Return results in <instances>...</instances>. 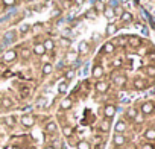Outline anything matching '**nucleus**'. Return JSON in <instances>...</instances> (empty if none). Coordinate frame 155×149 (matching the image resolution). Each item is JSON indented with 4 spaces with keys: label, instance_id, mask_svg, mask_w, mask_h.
<instances>
[{
    "label": "nucleus",
    "instance_id": "obj_7",
    "mask_svg": "<svg viewBox=\"0 0 155 149\" xmlns=\"http://www.w3.org/2000/svg\"><path fill=\"white\" fill-rule=\"evenodd\" d=\"M34 53H35V55H38V56H43V55L46 53V49H44L43 43H38V44H35V46H34Z\"/></svg>",
    "mask_w": 155,
    "mask_h": 149
},
{
    "label": "nucleus",
    "instance_id": "obj_20",
    "mask_svg": "<svg viewBox=\"0 0 155 149\" xmlns=\"http://www.w3.org/2000/svg\"><path fill=\"white\" fill-rule=\"evenodd\" d=\"M56 128H58V126H56L55 122H49V123L46 125V131H47V132H55Z\"/></svg>",
    "mask_w": 155,
    "mask_h": 149
},
{
    "label": "nucleus",
    "instance_id": "obj_30",
    "mask_svg": "<svg viewBox=\"0 0 155 149\" xmlns=\"http://www.w3.org/2000/svg\"><path fill=\"white\" fill-rule=\"evenodd\" d=\"M21 56H23V58H29V56H31V50L26 49V47H23V49H21Z\"/></svg>",
    "mask_w": 155,
    "mask_h": 149
},
{
    "label": "nucleus",
    "instance_id": "obj_9",
    "mask_svg": "<svg viewBox=\"0 0 155 149\" xmlns=\"http://www.w3.org/2000/svg\"><path fill=\"white\" fill-rule=\"evenodd\" d=\"M125 82H126V78L123 76V74H116V76H114V84L116 85H125Z\"/></svg>",
    "mask_w": 155,
    "mask_h": 149
},
{
    "label": "nucleus",
    "instance_id": "obj_29",
    "mask_svg": "<svg viewBox=\"0 0 155 149\" xmlns=\"http://www.w3.org/2000/svg\"><path fill=\"white\" fill-rule=\"evenodd\" d=\"M74 78V70H67L65 71V79H73Z\"/></svg>",
    "mask_w": 155,
    "mask_h": 149
},
{
    "label": "nucleus",
    "instance_id": "obj_22",
    "mask_svg": "<svg viewBox=\"0 0 155 149\" xmlns=\"http://www.w3.org/2000/svg\"><path fill=\"white\" fill-rule=\"evenodd\" d=\"M144 137H146L147 140H155V129H147V131L144 132Z\"/></svg>",
    "mask_w": 155,
    "mask_h": 149
},
{
    "label": "nucleus",
    "instance_id": "obj_2",
    "mask_svg": "<svg viewBox=\"0 0 155 149\" xmlns=\"http://www.w3.org/2000/svg\"><path fill=\"white\" fill-rule=\"evenodd\" d=\"M15 59H17V52H15L14 49L5 52V55H3V61H5V62H14Z\"/></svg>",
    "mask_w": 155,
    "mask_h": 149
},
{
    "label": "nucleus",
    "instance_id": "obj_16",
    "mask_svg": "<svg viewBox=\"0 0 155 149\" xmlns=\"http://www.w3.org/2000/svg\"><path fill=\"white\" fill-rule=\"evenodd\" d=\"M114 49H116L114 43H105V46H104V52L105 53H113Z\"/></svg>",
    "mask_w": 155,
    "mask_h": 149
},
{
    "label": "nucleus",
    "instance_id": "obj_40",
    "mask_svg": "<svg viewBox=\"0 0 155 149\" xmlns=\"http://www.w3.org/2000/svg\"><path fill=\"white\" fill-rule=\"evenodd\" d=\"M84 2H85V0H74V3H76V5H82Z\"/></svg>",
    "mask_w": 155,
    "mask_h": 149
},
{
    "label": "nucleus",
    "instance_id": "obj_10",
    "mask_svg": "<svg viewBox=\"0 0 155 149\" xmlns=\"http://www.w3.org/2000/svg\"><path fill=\"white\" fill-rule=\"evenodd\" d=\"M114 129H116V134H122V132H123V131L126 129V123L120 120V122H117V123H116Z\"/></svg>",
    "mask_w": 155,
    "mask_h": 149
},
{
    "label": "nucleus",
    "instance_id": "obj_36",
    "mask_svg": "<svg viewBox=\"0 0 155 149\" xmlns=\"http://www.w3.org/2000/svg\"><path fill=\"white\" fill-rule=\"evenodd\" d=\"M14 37H15V35H14V32H8V34H6V37H5V40H9V38H11V40H14Z\"/></svg>",
    "mask_w": 155,
    "mask_h": 149
},
{
    "label": "nucleus",
    "instance_id": "obj_26",
    "mask_svg": "<svg viewBox=\"0 0 155 149\" xmlns=\"http://www.w3.org/2000/svg\"><path fill=\"white\" fill-rule=\"evenodd\" d=\"M116 31H117V26H116V25H113V23H111V25H108L107 32H108L110 35H111V34H116Z\"/></svg>",
    "mask_w": 155,
    "mask_h": 149
},
{
    "label": "nucleus",
    "instance_id": "obj_12",
    "mask_svg": "<svg viewBox=\"0 0 155 149\" xmlns=\"http://www.w3.org/2000/svg\"><path fill=\"white\" fill-rule=\"evenodd\" d=\"M88 50H90V46H88V43H85V41L79 43V53L85 55V53H88Z\"/></svg>",
    "mask_w": 155,
    "mask_h": 149
},
{
    "label": "nucleus",
    "instance_id": "obj_42",
    "mask_svg": "<svg viewBox=\"0 0 155 149\" xmlns=\"http://www.w3.org/2000/svg\"><path fill=\"white\" fill-rule=\"evenodd\" d=\"M44 149H55V146H46Z\"/></svg>",
    "mask_w": 155,
    "mask_h": 149
},
{
    "label": "nucleus",
    "instance_id": "obj_13",
    "mask_svg": "<svg viewBox=\"0 0 155 149\" xmlns=\"http://www.w3.org/2000/svg\"><path fill=\"white\" fill-rule=\"evenodd\" d=\"M52 71H53V65L49 64V62H46V64L43 65V74H44V76H47V74H50Z\"/></svg>",
    "mask_w": 155,
    "mask_h": 149
},
{
    "label": "nucleus",
    "instance_id": "obj_31",
    "mask_svg": "<svg viewBox=\"0 0 155 149\" xmlns=\"http://www.w3.org/2000/svg\"><path fill=\"white\" fill-rule=\"evenodd\" d=\"M147 74L149 76H155V65H149L147 67Z\"/></svg>",
    "mask_w": 155,
    "mask_h": 149
},
{
    "label": "nucleus",
    "instance_id": "obj_37",
    "mask_svg": "<svg viewBox=\"0 0 155 149\" xmlns=\"http://www.w3.org/2000/svg\"><path fill=\"white\" fill-rule=\"evenodd\" d=\"M61 43H62V46H68V44H70V41H68L67 38H62V40H61Z\"/></svg>",
    "mask_w": 155,
    "mask_h": 149
},
{
    "label": "nucleus",
    "instance_id": "obj_4",
    "mask_svg": "<svg viewBox=\"0 0 155 149\" xmlns=\"http://www.w3.org/2000/svg\"><path fill=\"white\" fill-rule=\"evenodd\" d=\"M153 110H155V107H153L152 102H144V104L141 105V113H143V114H150Z\"/></svg>",
    "mask_w": 155,
    "mask_h": 149
},
{
    "label": "nucleus",
    "instance_id": "obj_18",
    "mask_svg": "<svg viewBox=\"0 0 155 149\" xmlns=\"http://www.w3.org/2000/svg\"><path fill=\"white\" fill-rule=\"evenodd\" d=\"M129 44H131L132 47H138V46L141 44V40L137 38V37H131V38H129Z\"/></svg>",
    "mask_w": 155,
    "mask_h": 149
},
{
    "label": "nucleus",
    "instance_id": "obj_17",
    "mask_svg": "<svg viewBox=\"0 0 155 149\" xmlns=\"http://www.w3.org/2000/svg\"><path fill=\"white\" fill-rule=\"evenodd\" d=\"M71 105H73L71 99H64L61 102V110H68V108H71Z\"/></svg>",
    "mask_w": 155,
    "mask_h": 149
},
{
    "label": "nucleus",
    "instance_id": "obj_8",
    "mask_svg": "<svg viewBox=\"0 0 155 149\" xmlns=\"http://www.w3.org/2000/svg\"><path fill=\"white\" fill-rule=\"evenodd\" d=\"M96 91H97V93H105V91H108V84L104 82V81L96 82Z\"/></svg>",
    "mask_w": 155,
    "mask_h": 149
},
{
    "label": "nucleus",
    "instance_id": "obj_32",
    "mask_svg": "<svg viewBox=\"0 0 155 149\" xmlns=\"http://www.w3.org/2000/svg\"><path fill=\"white\" fill-rule=\"evenodd\" d=\"M15 2H17V0H3L5 6H14V5H15Z\"/></svg>",
    "mask_w": 155,
    "mask_h": 149
},
{
    "label": "nucleus",
    "instance_id": "obj_14",
    "mask_svg": "<svg viewBox=\"0 0 155 149\" xmlns=\"http://www.w3.org/2000/svg\"><path fill=\"white\" fill-rule=\"evenodd\" d=\"M104 15H105L107 18H113V17H114V8H113V6H107V8L104 9Z\"/></svg>",
    "mask_w": 155,
    "mask_h": 149
},
{
    "label": "nucleus",
    "instance_id": "obj_1",
    "mask_svg": "<svg viewBox=\"0 0 155 149\" xmlns=\"http://www.w3.org/2000/svg\"><path fill=\"white\" fill-rule=\"evenodd\" d=\"M34 123H35V119H34L32 114H25V116H21V125H23V126L31 128V126H34Z\"/></svg>",
    "mask_w": 155,
    "mask_h": 149
},
{
    "label": "nucleus",
    "instance_id": "obj_41",
    "mask_svg": "<svg viewBox=\"0 0 155 149\" xmlns=\"http://www.w3.org/2000/svg\"><path fill=\"white\" fill-rule=\"evenodd\" d=\"M26 29H28V25H23L21 26V32H26Z\"/></svg>",
    "mask_w": 155,
    "mask_h": 149
},
{
    "label": "nucleus",
    "instance_id": "obj_35",
    "mask_svg": "<svg viewBox=\"0 0 155 149\" xmlns=\"http://www.w3.org/2000/svg\"><path fill=\"white\" fill-rule=\"evenodd\" d=\"M116 14H117V15H122V14H123V9L119 8V6H116V8H114V15H116Z\"/></svg>",
    "mask_w": 155,
    "mask_h": 149
},
{
    "label": "nucleus",
    "instance_id": "obj_11",
    "mask_svg": "<svg viewBox=\"0 0 155 149\" xmlns=\"http://www.w3.org/2000/svg\"><path fill=\"white\" fill-rule=\"evenodd\" d=\"M76 149H91V146L87 140H79L76 143Z\"/></svg>",
    "mask_w": 155,
    "mask_h": 149
},
{
    "label": "nucleus",
    "instance_id": "obj_38",
    "mask_svg": "<svg viewBox=\"0 0 155 149\" xmlns=\"http://www.w3.org/2000/svg\"><path fill=\"white\" fill-rule=\"evenodd\" d=\"M141 149H153V146L152 144H149V143H146V144H143V147Z\"/></svg>",
    "mask_w": 155,
    "mask_h": 149
},
{
    "label": "nucleus",
    "instance_id": "obj_28",
    "mask_svg": "<svg viewBox=\"0 0 155 149\" xmlns=\"http://www.w3.org/2000/svg\"><path fill=\"white\" fill-rule=\"evenodd\" d=\"M101 129H102V131H108V129H110V122H108V120H104V122L101 123Z\"/></svg>",
    "mask_w": 155,
    "mask_h": 149
},
{
    "label": "nucleus",
    "instance_id": "obj_15",
    "mask_svg": "<svg viewBox=\"0 0 155 149\" xmlns=\"http://www.w3.org/2000/svg\"><path fill=\"white\" fill-rule=\"evenodd\" d=\"M43 46H44L46 52H47V50H53V49H55V43H53V40H46V41L43 43Z\"/></svg>",
    "mask_w": 155,
    "mask_h": 149
},
{
    "label": "nucleus",
    "instance_id": "obj_19",
    "mask_svg": "<svg viewBox=\"0 0 155 149\" xmlns=\"http://www.w3.org/2000/svg\"><path fill=\"white\" fill-rule=\"evenodd\" d=\"M2 105H3L5 108H11V107L14 105V102H12V99H9V98H3V99H2Z\"/></svg>",
    "mask_w": 155,
    "mask_h": 149
},
{
    "label": "nucleus",
    "instance_id": "obj_27",
    "mask_svg": "<svg viewBox=\"0 0 155 149\" xmlns=\"http://www.w3.org/2000/svg\"><path fill=\"white\" fill-rule=\"evenodd\" d=\"M58 91H59V93H65V91H67V82H61V84L58 85Z\"/></svg>",
    "mask_w": 155,
    "mask_h": 149
},
{
    "label": "nucleus",
    "instance_id": "obj_25",
    "mask_svg": "<svg viewBox=\"0 0 155 149\" xmlns=\"http://www.w3.org/2000/svg\"><path fill=\"white\" fill-rule=\"evenodd\" d=\"M126 116H128L129 119H135V117H137V111H135L134 108H129V110L126 111Z\"/></svg>",
    "mask_w": 155,
    "mask_h": 149
},
{
    "label": "nucleus",
    "instance_id": "obj_24",
    "mask_svg": "<svg viewBox=\"0 0 155 149\" xmlns=\"http://www.w3.org/2000/svg\"><path fill=\"white\" fill-rule=\"evenodd\" d=\"M62 132H64L65 137H70V135L73 134V128H71V126H64V128H62Z\"/></svg>",
    "mask_w": 155,
    "mask_h": 149
},
{
    "label": "nucleus",
    "instance_id": "obj_33",
    "mask_svg": "<svg viewBox=\"0 0 155 149\" xmlns=\"http://www.w3.org/2000/svg\"><path fill=\"white\" fill-rule=\"evenodd\" d=\"M76 58H78V55H76V53H68V56H67V59H68L70 62L76 61Z\"/></svg>",
    "mask_w": 155,
    "mask_h": 149
},
{
    "label": "nucleus",
    "instance_id": "obj_34",
    "mask_svg": "<svg viewBox=\"0 0 155 149\" xmlns=\"http://www.w3.org/2000/svg\"><path fill=\"white\" fill-rule=\"evenodd\" d=\"M5 122H6V125H9V126H12L15 120H14V117H6V119H5Z\"/></svg>",
    "mask_w": 155,
    "mask_h": 149
},
{
    "label": "nucleus",
    "instance_id": "obj_5",
    "mask_svg": "<svg viewBox=\"0 0 155 149\" xmlns=\"http://www.w3.org/2000/svg\"><path fill=\"white\" fill-rule=\"evenodd\" d=\"M91 73H93V78H96V79L102 78V76H104V68H102V65H94Z\"/></svg>",
    "mask_w": 155,
    "mask_h": 149
},
{
    "label": "nucleus",
    "instance_id": "obj_21",
    "mask_svg": "<svg viewBox=\"0 0 155 149\" xmlns=\"http://www.w3.org/2000/svg\"><path fill=\"white\" fill-rule=\"evenodd\" d=\"M144 85H146V84H144V81H143V79H138V78H137V79L134 81V87H135V88H138V90L144 88Z\"/></svg>",
    "mask_w": 155,
    "mask_h": 149
},
{
    "label": "nucleus",
    "instance_id": "obj_39",
    "mask_svg": "<svg viewBox=\"0 0 155 149\" xmlns=\"http://www.w3.org/2000/svg\"><path fill=\"white\" fill-rule=\"evenodd\" d=\"M114 65H116V67L122 65V59H116V61H114Z\"/></svg>",
    "mask_w": 155,
    "mask_h": 149
},
{
    "label": "nucleus",
    "instance_id": "obj_23",
    "mask_svg": "<svg viewBox=\"0 0 155 149\" xmlns=\"http://www.w3.org/2000/svg\"><path fill=\"white\" fill-rule=\"evenodd\" d=\"M120 17H122V20H123V22H126V23L132 20V14H131V12H126V11H123V14H122Z\"/></svg>",
    "mask_w": 155,
    "mask_h": 149
},
{
    "label": "nucleus",
    "instance_id": "obj_3",
    "mask_svg": "<svg viewBox=\"0 0 155 149\" xmlns=\"http://www.w3.org/2000/svg\"><path fill=\"white\" fill-rule=\"evenodd\" d=\"M104 114H105V117L110 120V119L116 114V107H114V105H107V107L104 108Z\"/></svg>",
    "mask_w": 155,
    "mask_h": 149
},
{
    "label": "nucleus",
    "instance_id": "obj_6",
    "mask_svg": "<svg viewBox=\"0 0 155 149\" xmlns=\"http://www.w3.org/2000/svg\"><path fill=\"white\" fill-rule=\"evenodd\" d=\"M113 141H114V144H116V146H122V144H125V143H126V138H125V135H123V134H116V135H114V138H113Z\"/></svg>",
    "mask_w": 155,
    "mask_h": 149
}]
</instances>
